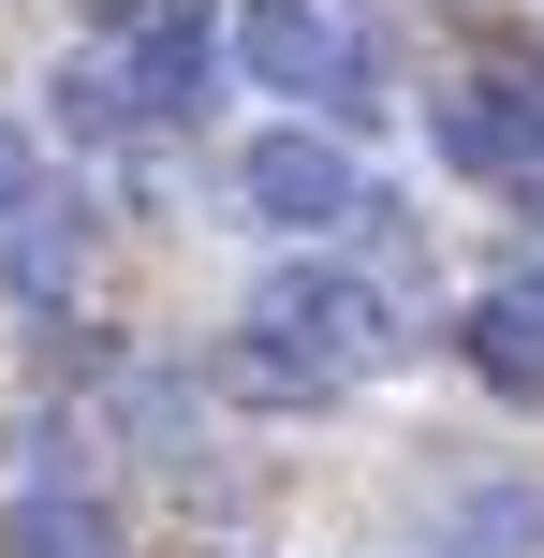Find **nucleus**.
Here are the masks:
<instances>
[{"mask_svg":"<svg viewBox=\"0 0 544 558\" xmlns=\"http://www.w3.org/2000/svg\"><path fill=\"white\" fill-rule=\"evenodd\" d=\"M235 338H265L280 367H310V383L339 397L353 367H398L412 324L383 308V279H353V265H280V279L251 294V324H235Z\"/></svg>","mask_w":544,"mask_h":558,"instance_id":"1","label":"nucleus"},{"mask_svg":"<svg viewBox=\"0 0 544 558\" xmlns=\"http://www.w3.org/2000/svg\"><path fill=\"white\" fill-rule=\"evenodd\" d=\"M235 59H251V88L324 104V133L383 118V45L339 15V0H235Z\"/></svg>","mask_w":544,"mask_h":558,"instance_id":"2","label":"nucleus"},{"mask_svg":"<svg viewBox=\"0 0 544 558\" xmlns=\"http://www.w3.org/2000/svg\"><path fill=\"white\" fill-rule=\"evenodd\" d=\"M235 206H251L265 235H339L353 206H368V177H353L339 133H310V118H280V133L235 147Z\"/></svg>","mask_w":544,"mask_h":558,"instance_id":"3","label":"nucleus"},{"mask_svg":"<svg viewBox=\"0 0 544 558\" xmlns=\"http://www.w3.org/2000/svg\"><path fill=\"white\" fill-rule=\"evenodd\" d=\"M118 104H133V133H177V118H206V104H221V15L133 29V45H118Z\"/></svg>","mask_w":544,"mask_h":558,"instance_id":"4","label":"nucleus"},{"mask_svg":"<svg viewBox=\"0 0 544 558\" xmlns=\"http://www.w3.org/2000/svg\"><path fill=\"white\" fill-rule=\"evenodd\" d=\"M427 133H442V162H471V177L544 162V147H530V104H516V74H457V88H427Z\"/></svg>","mask_w":544,"mask_h":558,"instance_id":"5","label":"nucleus"},{"mask_svg":"<svg viewBox=\"0 0 544 558\" xmlns=\"http://www.w3.org/2000/svg\"><path fill=\"white\" fill-rule=\"evenodd\" d=\"M74 251H88V221H74V192H29L15 221H0V279H15L29 308H59V294H74Z\"/></svg>","mask_w":544,"mask_h":558,"instance_id":"6","label":"nucleus"},{"mask_svg":"<svg viewBox=\"0 0 544 558\" xmlns=\"http://www.w3.org/2000/svg\"><path fill=\"white\" fill-rule=\"evenodd\" d=\"M457 353L486 367L500 397H544V294H486V308L457 324Z\"/></svg>","mask_w":544,"mask_h":558,"instance_id":"7","label":"nucleus"},{"mask_svg":"<svg viewBox=\"0 0 544 558\" xmlns=\"http://www.w3.org/2000/svg\"><path fill=\"white\" fill-rule=\"evenodd\" d=\"M15 558H118V530H104L88 500H59V485H45V500H15Z\"/></svg>","mask_w":544,"mask_h":558,"instance_id":"8","label":"nucleus"},{"mask_svg":"<svg viewBox=\"0 0 544 558\" xmlns=\"http://www.w3.org/2000/svg\"><path fill=\"white\" fill-rule=\"evenodd\" d=\"M59 133H88V147L133 133V104H118V59H74V74H59Z\"/></svg>","mask_w":544,"mask_h":558,"instance_id":"9","label":"nucleus"},{"mask_svg":"<svg viewBox=\"0 0 544 558\" xmlns=\"http://www.w3.org/2000/svg\"><path fill=\"white\" fill-rule=\"evenodd\" d=\"M530 530H544V514L516 500V485H500V500H471L457 530H442V558H530Z\"/></svg>","mask_w":544,"mask_h":558,"instance_id":"10","label":"nucleus"},{"mask_svg":"<svg viewBox=\"0 0 544 558\" xmlns=\"http://www.w3.org/2000/svg\"><path fill=\"white\" fill-rule=\"evenodd\" d=\"M221 383H235V397H265V412H324V383H310V367H280L265 338H235V353H221Z\"/></svg>","mask_w":544,"mask_h":558,"instance_id":"11","label":"nucleus"},{"mask_svg":"<svg viewBox=\"0 0 544 558\" xmlns=\"http://www.w3.org/2000/svg\"><path fill=\"white\" fill-rule=\"evenodd\" d=\"M29 192H45V147H29V133H15V118H0V221H15V206H29Z\"/></svg>","mask_w":544,"mask_h":558,"instance_id":"12","label":"nucleus"},{"mask_svg":"<svg viewBox=\"0 0 544 558\" xmlns=\"http://www.w3.org/2000/svg\"><path fill=\"white\" fill-rule=\"evenodd\" d=\"M516 104H530V147H544V74H516Z\"/></svg>","mask_w":544,"mask_h":558,"instance_id":"13","label":"nucleus"}]
</instances>
